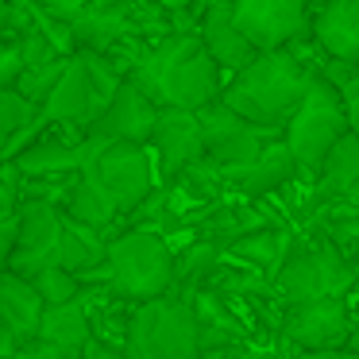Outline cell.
Segmentation results:
<instances>
[{"label": "cell", "mask_w": 359, "mask_h": 359, "mask_svg": "<svg viewBox=\"0 0 359 359\" xmlns=\"http://www.w3.org/2000/svg\"><path fill=\"white\" fill-rule=\"evenodd\" d=\"M124 359H201V320L189 297L166 294L135 305L124 325Z\"/></svg>", "instance_id": "5"}, {"label": "cell", "mask_w": 359, "mask_h": 359, "mask_svg": "<svg viewBox=\"0 0 359 359\" xmlns=\"http://www.w3.org/2000/svg\"><path fill=\"white\" fill-rule=\"evenodd\" d=\"M62 217L74 220L78 228H89V232L104 236L120 220V212H116V205H112V197L104 194L89 174H78L70 194H66V201H62Z\"/></svg>", "instance_id": "23"}, {"label": "cell", "mask_w": 359, "mask_h": 359, "mask_svg": "<svg viewBox=\"0 0 359 359\" xmlns=\"http://www.w3.org/2000/svg\"><path fill=\"white\" fill-rule=\"evenodd\" d=\"M317 205H340V212H359V135H344L317 170Z\"/></svg>", "instance_id": "19"}, {"label": "cell", "mask_w": 359, "mask_h": 359, "mask_svg": "<svg viewBox=\"0 0 359 359\" xmlns=\"http://www.w3.org/2000/svg\"><path fill=\"white\" fill-rule=\"evenodd\" d=\"M20 74H24V58L16 39H0V89H16Z\"/></svg>", "instance_id": "31"}, {"label": "cell", "mask_w": 359, "mask_h": 359, "mask_svg": "<svg viewBox=\"0 0 359 359\" xmlns=\"http://www.w3.org/2000/svg\"><path fill=\"white\" fill-rule=\"evenodd\" d=\"M62 209L50 201H35V197H20L16 205V259L12 271L32 278L43 266H55V251L62 240Z\"/></svg>", "instance_id": "12"}, {"label": "cell", "mask_w": 359, "mask_h": 359, "mask_svg": "<svg viewBox=\"0 0 359 359\" xmlns=\"http://www.w3.org/2000/svg\"><path fill=\"white\" fill-rule=\"evenodd\" d=\"M351 328L355 317L348 309V297H320V302L290 305L282 313V340L294 344V351L348 348Z\"/></svg>", "instance_id": "11"}, {"label": "cell", "mask_w": 359, "mask_h": 359, "mask_svg": "<svg viewBox=\"0 0 359 359\" xmlns=\"http://www.w3.org/2000/svg\"><path fill=\"white\" fill-rule=\"evenodd\" d=\"M32 286L35 294L43 297V305H66V302H78L81 294H86V286H81L78 274L62 271V266H43V271L32 274Z\"/></svg>", "instance_id": "26"}, {"label": "cell", "mask_w": 359, "mask_h": 359, "mask_svg": "<svg viewBox=\"0 0 359 359\" xmlns=\"http://www.w3.org/2000/svg\"><path fill=\"white\" fill-rule=\"evenodd\" d=\"M66 62H70V58H55V62H47V66H32V70H24V74H20V81H16V93L24 97L27 104L43 109L47 97L55 93L58 78L66 74Z\"/></svg>", "instance_id": "27"}, {"label": "cell", "mask_w": 359, "mask_h": 359, "mask_svg": "<svg viewBox=\"0 0 359 359\" xmlns=\"http://www.w3.org/2000/svg\"><path fill=\"white\" fill-rule=\"evenodd\" d=\"M294 178H302V170H297L294 155L286 151L282 140L266 143V151L251 166L228 174V182H232L243 197H271V194H278V189H286Z\"/></svg>", "instance_id": "20"}, {"label": "cell", "mask_w": 359, "mask_h": 359, "mask_svg": "<svg viewBox=\"0 0 359 359\" xmlns=\"http://www.w3.org/2000/svg\"><path fill=\"white\" fill-rule=\"evenodd\" d=\"M81 174H89V178L112 197L120 217H132L158 186L155 158H151V151L140 147V143H109V147H93V143H89V163Z\"/></svg>", "instance_id": "8"}, {"label": "cell", "mask_w": 359, "mask_h": 359, "mask_svg": "<svg viewBox=\"0 0 359 359\" xmlns=\"http://www.w3.org/2000/svg\"><path fill=\"white\" fill-rule=\"evenodd\" d=\"M86 163H89L86 135L47 128L39 140H32L12 158V170L20 178H74V174L86 170Z\"/></svg>", "instance_id": "15"}, {"label": "cell", "mask_w": 359, "mask_h": 359, "mask_svg": "<svg viewBox=\"0 0 359 359\" xmlns=\"http://www.w3.org/2000/svg\"><path fill=\"white\" fill-rule=\"evenodd\" d=\"M294 359H355L348 348H325V351H294Z\"/></svg>", "instance_id": "37"}, {"label": "cell", "mask_w": 359, "mask_h": 359, "mask_svg": "<svg viewBox=\"0 0 359 359\" xmlns=\"http://www.w3.org/2000/svg\"><path fill=\"white\" fill-rule=\"evenodd\" d=\"M8 359H78V355L58 351V348H50V344H43V340H24V344H16V348H12Z\"/></svg>", "instance_id": "34"}, {"label": "cell", "mask_w": 359, "mask_h": 359, "mask_svg": "<svg viewBox=\"0 0 359 359\" xmlns=\"http://www.w3.org/2000/svg\"><path fill=\"white\" fill-rule=\"evenodd\" d=\"M47 16H55V20H62V24H70V20H78L81 12L93 4V0H35Z\"/></svg>", "instance_id": "33"}, {"label": "cell", "mask_w": 359, "mask_h": 359, "mask_svg": "<svg viewBox=\"0 0 359 359\" xmlns=\"http://www.w3.org/2000/svg\"><path fill=\"white\" fill-rule=\"evenodd\" d=\"M317 70L332 81V89L340 93L344 116H348V132L359 135V62H332V58H320Z\"/></svg>", "instance_id": "25"}, {"label": "cell", "mask_w": 359, "mask_h": 359, "mask_svg": "<svg viewBox=\"0 0 359 359\" xmlns=\"http://www.w3.org/2000/svg\"><path fill=\"white\" fill-rule=\"evenodd\" d=\"M197 124H201V143H205V163L228 178V174L251 166L259 155L266 151V143L282 140L278 132H263V128L248 124L243 116H236L224 101H212L197 112Z\"/></svg>", "instance_id": "9"}, {"label": "cell", "mask_w": 359, "mask_h": 359, "mask_svg": "<svg viewBox=\"0 0 359 359\" xmlns=\"http://www.w3.org/2000/svg\"><path fill=\"white\" fill-rule=\"evenodd\" d=\"M16 205H20V174L12 170V163H4L0 166V224L16 217Z\"/></svg>", "instance_id": "32"}, {"label": "cell", "mask_w": 359, "mask_h": 359, "mask_svg": "<svg viewBox=\"0 0 359 359\" xmlns=\"http://www.w3.org/2000/svg\"><path fill=\"white\" fill-rule=\"evenodd\" d=\"M155 120H158V104L151 101V97H143L140 89L124 78V86L116 89V97H112V101L104 104V112L93 120L86 140L93 143V147H109V143H140V147H147Z\"/></svg>", "instance_id": "14"}, {"label": "cell", "mask_w": 359, "mask_h": 359, "mask_svg": "<svg viewBox=\"0 0 359 359\" xmlns=\"http://www.w3.org/2000/svg\"><path fill=\"white\" fill-rule=\"evenodd\" d=\"M93 336H97L93 332V317H89L86 294H81L78 302L43 309V320H39L35 340L50 344V348H58V351H70V355H81V348H86Z\"/></svg>", "instance_id": "22"}, {"label": "cell", "mask_w": 359, "mask_h": 359, "mask_svg": "<svg viewBox=\"0 0 359 359\" xmlns=\"http://www.w3.org/2000/svg\"><path fill=\"white\" fill-rule=\"evenodd\" d=\"M348 351L359 359V320H355V328H351V336H348Z\"/></svg>", "instance_id": "38"}, {"label": "cell", "mask_w": 359, "mask_h": 359, "mask_svg": "<svg viewBox=\"0 0 359 359\" xmlns=\"http://www.w3.org/2000/svg\"><path fill=\"white\" fill-rule=\"evenodd\" d=\"M147 151H151V158H155V170H158L163 182H174L186 170H194L197 163H205V143H201L197 112L158 109V120H155V128H151Z\"/></svg>", "instance_id": "13"}, {"label": "cell", "mask_w": 359, "mask_h": 359, "mask_svg": "<svg viewBox=\"0 0 359 359\" xmlns=\"http://www.w3.org/2000/svg\"><path fill=\"white\" fill-rule=\"evenodd\" d=\"M197 39H201L205 55L220 66L224 78L240 74L243 66H251L255 55H259V50L240 35V27L232 24V0H217V4L205 12L201 24H197Z\"/></svg>", "instance_id": "18"}, {"label": "cell", "mask_w": 359, "mask_h": 359, "mask_svg": "<svg viewBox=\"0 0 359 359\" xmlns=\"http://www.w3.org/2000/svg\"><path fill=\"white\" fill-rule=\"evenodd\" d=\"M128 81L143 97H151L158 109L201 112L205 104L220 101L228 78L205 55L197 35H166L135 58V66L128 70Z\"/></svg>", "instance_id": "1"}, {"label": "cell", "mask_w": 359, "mask_h": 359, "mask_svg": "<svg viewBox=\"0 0 359 359\" xmlns=\"http://www.w3.org/2000/svg\"><path fill=\"white\" fill-rule=\"evenodd\" d=\"M12 259H16V217L0 224V274L12 271Z\"/></svg>", "instance_id": "35"}, {"label": "cell", "mask_w": 359, "mask_h": 359, "mask_svg": "<svg viewBox=\"0 0 359 359\" xmlns=\"http://www.w3.org/2000/svg\"><path fill=\"white\" fill-rule=\"evenodd\" d=\"M325 236L359 274V212H328Z\"/></svg>", "instance_id": "30"}, {"label": "cell", "mask_w": 359, "mask_h": 359, "mask_svg": "<svg viewBox=\"0 0 359 359\" xmlns=\"http://www.w3.org/2000/svg\"><path fill=\"white\" fill-rule=\"evenodd\" d=\"M309 16L313 0H232V24L259 55L309 39Z\"/></svg>", "instance_id": "10"}, {"label": "cell", "mask_w": 359, "mask_h": 359, "mask_svg": "<svg viewBox=\"0 0 359 359\" xmlns=\"http://www.w3.org/2000/svg\"><path fill=\"white\" fill-rule=\"evenodd\" d=\"M43 309H47V305L35 294L32 278H24V274H16V271L0 274V325L16 336V344L35 340Z\"/></svg>", "instance_id": "21"}, {"label": "cell", "mask_w": 359, "mask_h": 359, "mask_svg": "<svg viewBox=\"0 0 359 359\" xmlns=\"http://www.w3.org/2000/svg\"><path fill=\"white\" fill-rule=\"evenodd\" d=\"M232 251L243 259H251V263H259V266H271V263H282V259H286L290 240L282 232L259 228V232H251V236H240V240L232 243Z\"/></svg>", "instance_id": "28"}, {"label": "cell", "mask_w": 359, "mask_h": 359, "mask_svg": "<svg viewBox=\"0 0 359 359\" xmlns=\"http://www.w3.org/2000/svg\"><path fill=\"white\" fill-rule=\"evenodd\" d=\"M120 86H124V74L109 55H74L66 62V74L58 78L55 93L39 109V116L47 128L86 135Z\"/></svg>", "instance_id": "3"}, {"label": "cell", "mask_w": 359, "mask_h": 359, "mask_svg": "<svg viewBox=\"0 0 359 359\" xmlns=\"http://www.w3.org/2000/svg\"><path fill=\"white\" fill-rule=\"evenodd\" d=\"M104 282L116 297L155 302L174 294V251L151 228H128L104 243Z\"/></svg>", "instance_id": "4"}, {"label": "cell", "mask_w": 359, "mask_h": 359, "mask_svg": "<svg viewBox=\"0 0 359 359\" xmlns=\"http://www.w3.org/2000/svg\"><path fill=\"white\" fill-rule=\"evenodd\" d=\"M309 39L320 58L359 62V0H313Z\"/></svg>", "instance_id": "16"}, {"label": "cell", "mask_w": 359, "mask_h": 359, "mask_svg": "<svg viewBox=\"0 0 359 359\" xmlns=\"http://www.w3.org/2000/svg\"><path fill=\"white\" fill-rule=\"evenodd\" d=\"M78 359H124V351H116V348H109V344H101L93 336V340L86 344V348H81V355Z\"/></svg>", "instance_id": "36"}, {"label": "cell", "mask_w": 359, "mask_h": 359, "mask_svg": "<svg viewBox=\"0 0 359 359\" xmlns=\"http://www.w3.org/2000/svg\"><path fill=\"white\" fill-rule=\"evenodd\" d=\"M132 35V0H93L78 20H70L74 55H109Z\"/></svg>", "instance_id": "17"}, {"label": "cell", "mask_w": 359, "mask_h": 359, "mask_svg": "<svg viewBox=\"0 0 359 359\" xmlns=\"http://www.w3.org/2000/svg\"><path fill=\"white\" fill-rule=\"evenodd\" d=\"M55 266L86 278L89 271L104 266V240L97 232H89V228H78L74 220H66L62 240H58V251H55Z\"/></svg>", "instance_id": "24"}, {"label": "cell", "mask_w": 359, "mask_h": 359, "mask_svg": "<svg viewBox=\"0 0 359 359\" xmlns=\"http://www.w3.org/2000/svg\"><path fill=\"white\" fill-rule=\"evenodd\" d=\"M317 66L294 58L290 50H271V55H255V62L243 66L240 74L224 81L220 101L243 116L248 124L263 128V132H278L290 124L297 112L305 89H309Z\"/></svg>", "instance_id": "2"}, {"label": "cell", "mask_w": 359, "mask_h": 359, "mask_svg": "<svg viewBox=\"0 0 359 359\" xmlns=\"http://www.w3.org/2000/svg\"><path fill=\"white\" fill-rule=\"evenodd\" d=\"M359 282L355 266L328 243V236L305 240L286 251L274 274V290L286 297V305H305L320 297H348Z\"/></svg>", "instance_id": "7"}, {"label": "cell", "mask_w": 359, "mask_h": 359, "mask_svg": "<svg viewBox=\"0 0 359 359\" xmlns=\"http://www.w3.org/2000/svg\"><path fill=\"white\" fill-rule=\"evenodd\" d=\"M348 135V116H344L340 93L332 89V81L325 74H313L309 89H305L297 112L290 116V124L282 128V143L294 155L297 170L305 178H317V170L325 166L328 151Z\"/></svg>", "instance_id": "6"}, {"label": "cell", "mask_w": 359, "mask_h": 359, "mask_svg": "<svg viewBox=\"0 0 359 359\" xmlns=\"http://www.w3.org/2000/svg\"><path fill=\"white\" fill-rule=\"evenodd\" d=\"M220 251L224 248H220L217 240H205V243H197V248L174 255V286H178V282H201L205 274L220 263Z\"/></svg>", "instance_id": "29"}]
</instances>
